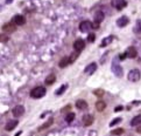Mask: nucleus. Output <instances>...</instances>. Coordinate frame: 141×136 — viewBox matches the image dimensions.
I'll use <instances>...</instances> for the list:
<instances>
[{
	"label": "nucleus",
	"instance_id": "1",
	"mask_svg": "<svg viewBox=\"0 0 141 136\" xmlns=\"http://www.w3.org/2000/svg\"><path fill=\"white\" fill-rule=\"evenodd\" d=\"M47 93V90H46L44 87L42 86H39V87H35L31 90V97H33V99H41Z\"/></svg>",
	"mask_w": 141,
	"mask_h": 136
},
{
	"label": "nucleus",
	"instance_id": "2",
	"mask_svg": "<svg viewBox=\"0 0 141 136\" xmlns=\"http://www.w3.org/2000/svg\"><path fill=\"white\" fill-rule=\"evenodd\" d=\"M117 60H118V58H114V60H113V62H112V72L114 73L115 76L121 78L124 75V70H123V67L117 62Z\"/></svg>",
	"mask_w": 141,
	"mask_h": 136
},
{
	"label": "nucleus",
	"instance_id": "3",
	"mask_svg": "<svg viewBox=\"0 0 141 136\" xmlns=\"http://www.w3.org/2000/svg\"><path fill=\"white\" fill-rule=\"evenodd\" d=\"M141 78V73L139 69H132L129 70L128 75H127V79H128L131 82H138Z\"/></svg>",
	"mask_w": 141,
	"mask_h": 136
},
{
	"label": "nucleus",
	"instance_id": "4",
	"mask_svg": "<svg viewBox=\"0 0 141 136\" xmlns=\"http://www.w3.org/2000/svg\"><path fill=\"white\" fill-rule=\"evenodd\" d=\"M12 113L15 117H20V116H22L23 114H25V107H23V106H20V105L15 106L12 109Z\"/></svg>",
	"mask_w": 141,
	"mask_h": 136
},
{
	"label": "nucleus",
	"instance_id": "5",
	"mask_svg": "<svg viewBox=\"0 0 141 136\" xmlns=\"http://www.w3.org/2000/svg\"><path fill=\"white\" fill-rule=\"evenodd\" d=\"M112 6L114 7V8H117V10H123V8H125L126 7V5H127V2H126V0H112Z\"/></svg>",
	"mask_w": 141,
	"mask_h": 136
},
{
	"label": "nucleus",
	"instance_id": "6",
	"mask_svg": "<svg viewBox=\"0 0 141 136\" xmlns=\"http://www.w3.org/2000/svg\"><path fill=\"white\" fill-rule=\"evenodd\" d=\"M2 31L7 32V33H13L14 31H17V25H15L13 21L12 22H7L2 26Z\"/></svg>",
	"mask_w": 141,
	"mask_h": 136
},
{
	"label": "nucleus",
	"instance_id": "7",
	"mask_svg": "<svg viewBox=\"0 0 141 136\" xmlns=\"http://www.w3.org/2000/svg\"><path fill=\"white\" fill-rule=\"evenodd\" d=\"M91 28H92L91 22H90V21H88V20L82 21V22L79 24V31L83 32V33H86V32H89Z\"/></svg>",
	"mask_w": 141,
	"mask_h": 136
},
{
	"label": "nucleus",
	"instance_id": "8",
	"mask_svg": "<svg viewBox=\"0 0 141 136\" xmlns=\"http://www.w3.org/2000/svg\"><path fill=\"white\" fill-rule=\"evenodd\" d=\"M13 22H14L17 26H22V25H25L26 19H25V17H23V15L17 14L14 18H13Z\"/></svg>",
	"mask_w": 141,
	"mask_h": 136
},
{
	"label": "nucleus",
	"instance_id": "9",
	"mask_svg": "<svg viewBox=\"0 0 141 136\" xmlns=\"http://www.w3.org/2000/svg\"><path fill=\"white\" fill-rule=\"evenodd\" d=\"M84 47H85V42H84V40H82V39L76 40L74 43V48H75V51H77V52H82L84 49Z\"/></svg>",
	"mask_w": 141,
	"mask_h": 136
},
{
	"label": "nucleus",
	"instance_id": "10",
	"mask_svg": "<svg viewBox=\"0 0 141 136\" xmlns=\"http://www.w3.org/2000/svg\"><path fill=\"white\" fill-rule=\"evenodd\" d=\"M83 124L85 127H90L92 123H93V116L90 115V114H86V115L83 116Z\"/></svg>",
	"mask_w": 141,
	"mask_h": 136
},
{
	"label": "nucleus",
	"instance_id": "11",
	"mask_svg": "<svg viewBox=\"0 0 141 136\" xmlns=\"http://www.w3.org/2000/svg\"><path fill=\"white\" fill-rule=\"evenodd\" d=\"M96 69H97V64H94V62H92V64L88 65V66L85 67V69H84V72H85V74L91 75V74H93V73L96 72Z\"/></svg>",
	"mask_w": 141,
	"mask_h": 136
},
{
	"label": "nucleus",
	"instance_id": "12",
	"mask_svg": "<svg viewBox=\"0 0 141 136\" xmlns=\"http://www.w3.org/2000/svg\"><path fill=\"white\" fill-rule=\"evenodd\" d=\"M19 124V121L18 120H11L6 123V127H5V129L7 130V132H11V130H13L14 128H17V126Z\"/></svg>",
	"mask_w": 141,
	"mask_h": 136
},
{
	"label": "nucleus",
	"instance_id": "13",
	"mask_svg": "<svg viewBox=\"0 0 141 136\" xmlns=\"http://www.w3.org/2000/svg\"><path fill=\"white\" fill-rule=\"evenodd\" d=\"M128 22H129V19L127 18V17H120L117 20V25H118V27H125V26H127L128 25Z\"/></svg>",
	"mask_w": 141,
	"mask_h": 136
},
{
	"label": "nucleus",
	"instance_id": "14",
	"mask_svg": "<svg viewBox=\"0 0 141 136\" xmlns=\"http://www.w3.org/2000/svg\"><path fill=\"white\" fill-rule=\"evenodd\" d=\"M137 55H138V52H137V49H135L134 47H128L127 48V51H126V56L127 58L134 59V58H137Z\"/></svg>",
	"mask_w": 141,
	"mask_h": 136
},
{
	"label": "nucleus",
	"instance_id": "15",
	"mask_svg": "<svg viewBox=\"0 0 141 136\" xmlns=\"http://www.w3.org/2000/svg\"><path fill=\"white\" fill-rule=\"evenodd\" d=\"M76 107H77L78 109L85 110V109H88V103H86L85 100H77V102H76Z\"/></svg>",
	"mask_w": 141,
	"mask_h": 136
},
{
	"label": "nucleus",
	"instance_id": "16",
	"mask_svg": "<svg viewBox=\"0 0 141 136\" xmlns=\"http://www.w3.org/2000/svg\"><path fill=\"white\" fill-rule=\"evenodd\" d=\"M104 18H105L104 13H103L102 11H98V12H96V14H94V22L100 24L103 20H104Z\"/></svg>",
	"mask_w": 141,
	"mask_h": 136
},
{
	"label": "nucleus",
	"instance_id": "17",
	"mask_svg": "<svg viewBox=\"0 0 141 136\" xmlns=\"http://www.w3.org/2000/svg\"><path fill=\"white\" fill-rule=\"evenodd\" d=\"M139 124H141V114L140 115L134 116V117L132 119V121H131V126L132 127H138Z\"/></svg>",
	"mask_w": 141,
	"mask_h": 136
},
{
	"label": "nucleus",
	"instance_id": "18",
	"mask_svg": "<svg viewBox=\"0 0 141 136\" xmlns=\"http://www.w3.org/2000/svg\"><path fill=\"white\" fill-rule=\"evenodd\" d=\"M106 108V103H105L104 101H102V100H99V101L96 102V109L98 111H103Z\"/></svg>",
	"mask_w": 141,
	"mask_h": 136
},
{
	"label": "nucleus",
	"instance_id": "19",
	"mask_svg": "<svg viewBox=\"0 0 141 136\" xmlns=\"http://www.w3.org/2000/svg\"><path fill=\"white\" fill-rule=\"evenodd\" d=\"M56 81V76L54 74H50V75H48L47 78H46V85L47 86H51L54 82Z\"/></svg>",
	"mask_w": 141,
	"mask_h": 136
},
{
	"label": "nucleus",
	"instance_id": "20",
	"mask_svg": "<svg viewBox=\"0 0 141 136\" xmlns=\"http://www.w3.org/2000/svg\"><path fill=\"white\" fill-rule=\"evenodd\" d=\"M112 39H113L112 37H106L105 39H103L102 43H100V47H106L107 45H110V43L112 42Z\"/></svg>",
	"mask_w": 141,
	"mask_h": 136
},
{
	"label": "nucleus",
	"instance_id": "21",
	"mask_svg": "<svg viewBox=\"0 0 141 136\" xmlns=\"http://www.w3.org/2000/svg\"><path fill=\"white\" fill-rule=\"evenodd\" d=\"M69 64H70V59H69V58H67V56H66V58H63V59L61 60V61H59L58 66L61 67V68H64V67H67Z\"/></svg>",
	"mask_w": 141,
	"mask_h": 136
},
{
	"label": "nucleus",
	"instance_id": "22",
	"mask_svg": "<svg viewBox=\"0 0 141 136\" xmlns=\"http://www.w3.org/2000/svg\"><path fill=\"white\" fill-rule=\"evenodd\" d=\"M54 123V119L53 117H51V119H49V120H48V121L47 122H46V123L44 124H42V126L41 127H40V130H43V129H47V128H49L50 126H51V124H53Z\"/></svg>",
	"mask_w": 141,
	"mask_h": 136
},
{
	"label": "nucleus",
	"instance_id": "23",
	"mask_svg": "<svg viewBox=\"0 0 141 136\" xmlns=\"http://www.w3.org/2000/svg\"><path fill=\"white\" fill-rule=\"evenodd\" d=\"M74 119H75V113L70 111V113H68V114H67V116H66V121L68 122V123L72 122V121H74Z\"/></svg>",
	"mask_w": 141,
	"mask_h": 136
},
{
	"label": "nucleus",
	"instance_id": "24",
	"mask_svg": "<svg viewBox=\"0 0 141 136\" xmlns=\"http://www.w3.org/2000/svg\"><path fill=\"white\" fill-rule=\"evenodd\" d=\"M134 32L135 33H141V20H138L134 27Z\"/></svg>",
	"mask_w": 141,
	"mask_h": 136
},
{
	"label": "nucleus",
	"instance_id": "25",
	"mask_svg": "<svg viewBox=\"0 0 141 136\" xmlns=\"http://www.w3.org/2000/svg\"><path fill=\"white\" fill-rule=\"evenodd\" d=\"M124 133V129L123 128H118V129H113L111 132V135H121Z\"/></svg>",
	"mask_w": 141,
	"mask_h": 136
},
{
	"label": "nucleus",
	"instance_id": "26",
	"mask_svg": "<svg viewBox=\"0 0 141 136\" xmlns=\"http://www.w3.org/2000/svg\"><path fill=\"white\" fill-rule=\"evenodd\" d=\"M67 85H63V86H61L59 88L56 90V95H61V94H63L64 92H66V89H67Z\"/></svg>",
	"mask_w": 141,
	"mask_h": 136
},
{
	"label": "nucleus",
	"instance_id": "27",
	"mask_svg": "<svg viewBox=\"0 0 141 136\" xmlns=\"http://www.w3.org/2000/svg\"><path fill=\"white\" fill-rule=\"evenodd\" d=\"M9 40L7 34H0V42H7Z\"/></svg>",
	"mask_w": 141,
	"mask_h": 136
},
{
	"label": "nucleus",
	"instance_id": "28",
	"mask_svg": "<svg viewBox=\"0 0 141 136\" xmlns=\"http://www.w3.org/2000/svg\"><path fill=\"white\" fill-rule=\"evenodd\" d=\"M120 122H121V119H120V117H117V119L113 120V121H111V122H110V127H114L115 124L120 123Z\"/></svg>",
	"mask_w": 141,
	"mask_h": 136
},
{
	"label": "nucleus",
	"instance_id": "29",
	"mask_svg": "<svg viewBox=\"0 0 141 136\" xmlns=\"http://www.w3.org/2000/svg\"><path fill=\"white\" fill-rule=\"evenodd\" d=\"M78 55H79V52H77V51H76V53H75V54H72V55L69 58V59H70V64H71V62H74L75 60H76V58H77Z\"/></svg>",
	"mask_w": 141,
	"mask_h": 136
},
{
	"label": "nucleus",
	"instance_id": "30",
	"mask_svg": "<svg viewBox=\"0 0 141 136\" xmlns=\"http://www.w3.org/2000/svg\"><path fill=\"white\" fill-rule=\"evenodd\" d=\"M94 95H97V96H103L104 95V90L103 89H96V90L93 92Z\"/></svg>",
	"mask_w": 141,
	"mask_h": 136
},
{
	"label": "nucleus",
	"instance_id": "31",
	"mask_svg": "<svg viewBox=\"0 0 141 136\" xmlns=\"http://www.w3.org/2000/svg\"><path fill=\"white\" fill-rule=\"evenodd\" d=\"M94 39H96V35H94L93 33L89 34V37H88V41H89V42H93Z\"/></svg>",
	"mask_w": 141,
	"mask_h": 136
},
{
	"label": "nucleus",
	"instance_id": "32",
	"mask_svg": "<svg viewBox=\"0 0 141 136\" xmlns=\"http://www.w3.org/2000/svg\"><path fill=\"white\" fill-rule=\"evenodd\" d=\"M70 108H71V106L68 105V106H66L64 108H62V110H61V111H62V113H67V111H69Z\"/></svg>",
	"mask_w": 141,
	"mask_h": 136
},
{
	"label": "nucleus",
	"instance_id": "33",
	"mask_svg": "<svg viewBox=\"0 0 141 136\" xmlns=\"http://www.w3.org/2000/svg\"><path fill=\"white\" fill-rule=\"evenodd\" d=\"M123 109H124L123 106H118V107H115V108H114V111H115V113H118V111H121Z\"/></svg>",
	"mask_w": 141,
	"mask_h": 136
},
{
	"label": "nucleus",
	"instance_id": "34",
	"mask_svg": "<svg viewBox=\"0 0 141 136\" xmlns=\"http://www.w3.org/2000/svg\"><path fill=\"white\" fill-rule=\"evenodd\" d=\"M137 133L141 134V126H140V124H139V126H138V128H137Z\"/></svg>",
	"mask_w": 141,
	"mask_h": 136
},
{
	"label": "nucleus",
	"instance_id": "35",
	"mask_svg": "<svg viewBox=\"0 0 141 136\" xmlns=\"http://www.w3.org/2000/svg\"><path fill=\"white\" fill-rule=\"evenodd\" d=\"M125 58H126V53L123 54V55H120V60H124Z\"/></svg>",
	"mask_w": 141,
	"mask_h": 136
},
{
	"label": "nucleus",
	"instance_id": "36",
	"mask_svg": "<svg viewBox=\"0 0 141 136\" xmlns=\"http://www.w3.org/2000/svg\"><path fill=\"white\" fill-rule=\"evenodd\" d=\"M12 1H13V0H6V4H11Z\"/></svg>",
	"mask_w": 141,
	"mask_h": 136
},
{
	"label": "nucleus",
	"instance_id": "37",
	"mask_svg": "<svg viewBox=\"0 0 141 136\" xmlns=\"http://www.w3.org/2000/svg\"><path fill=\"white\" fill-rule=\"evenodd\" d=\"M20 135H21V132H19V133H18V134L15 135V136H20Z\"/></svg>",
	"mask_w": 141,
	"mask_h": 136
}]
</instances>
